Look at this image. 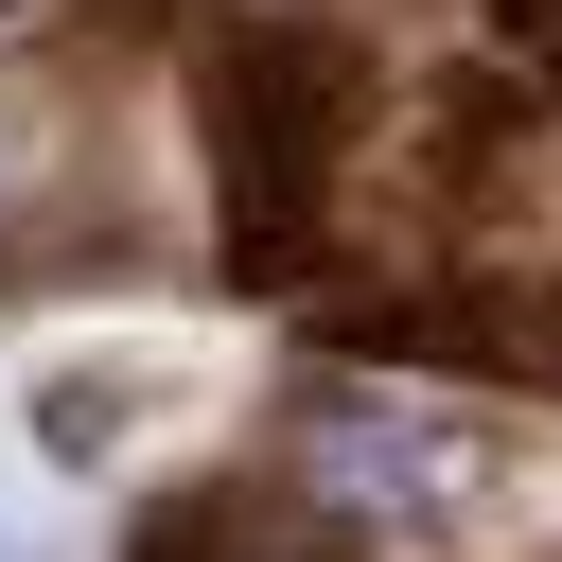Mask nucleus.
Wrapping results in <instances>:
<instances>
[{
    "label": "nucleus",
    "mask_w": 562,
    "mask_h": 562,
    "mask_svg": "<svg viewBox=\"0 0 562 562\" xmlns=\"http://www.w3.org/2000/svg\"><path fill=\"white\" fill-rule=\"evenodd\" d=\"M316 474L369 492V509H457V492H474L457 422H404V404H316Z\"/></svg>",
    "instance_id": "1"
}]
</instances>
